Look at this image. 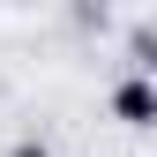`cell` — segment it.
Segmentation results:
<instances>
[{
    "mask_svg": "<svg viewBox=\"0 0 157 157\" xmlns=\"http://www.w3.org/2000/svg\"><path fill=\"white\" fill-rule=\"evenodd\" d=\"M105 105H112V120H120V127H157V75H120V82H112V97H105Z\"/></svg>",
    "mask_w": 157,
    "mask_h": 157,
    "instance_id": "6da1fadb",
    "label": "cell"
},
{
    "mask_svg": "<svg viewBox=\"0 0 157 157\" xmlns=\"http://www.w3.org/2000/svg\"><path fill=\"white\" fill-rule=\"evenodd\" d=\"M135 75H157V30H135Z\"/></svg>",
    "mask_w": 157,
    "mask_h": 157,
    "instance_id": "7a4b0ae2",
    "label": "cell"
},
{
    "mask_svg": "<svg viewBox=\"0 0 157 157\" xmlns=\"http://www.w3.org/2000/svg\"><path fill=\"white\" fill-rule=\"evenodd\" d=\"M8 157H52V142L45 135H23V142H8Z\"/></svg>",
    "mask_w": 157,
    "mask_h": 157,
    "instance_id": "3957f363",
    "label": "cell"
}]
</instances>
